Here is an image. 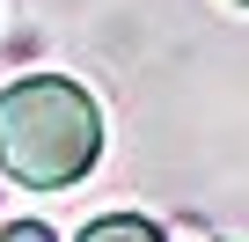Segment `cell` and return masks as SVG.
Returning <instances> with one entry per match:
<instances>
[{
    "label": "cell",
    "instance_id": "cell-1",
    "mask_svg": "<svg viewBox=\"0 0 249 242\" xmlns=\"http://www.w3.org/2000/svg\"><path fill=\"white\" fill-rule=\"evenodd\" d=\"M103 154V110L59 74H30L0 95V169L30 191H66Z\"/></svg>",
    "mask_w": 249,
    "mask_h": 242
},
{
    "label": "cell",
    "instance_id": "cell-2",
    "mask_svg": "<svg viewBox=\"0 0 249 242\" xmlns=\"http://www.w3.org/2000/svg\"><path fill=\"white\" fill-rule=\"evenodd\" d=\"M81 242H161V227L140 220V213H110V220H88Z\"/></svg>",
    "mask_w": 249,
    "mask_h": 242
},
{
    "label": "cell",
    "instance_id": "cell-3",
    "mask_svg": "<svg viewBox=\"0 0 249 242\" xmlns=\"http://www.w3.org/2000/svg\"><path fill=\"white\" fill-rule=\"evenodd\" d=\"M0 242H59V235L37 227V220H8V227H0Z\"/></svg>",
    "mask_w": 249,
    "mask_h": 242
}]
</instances>
